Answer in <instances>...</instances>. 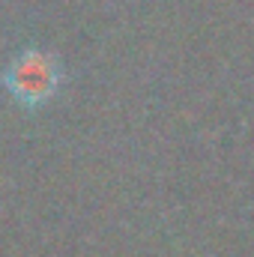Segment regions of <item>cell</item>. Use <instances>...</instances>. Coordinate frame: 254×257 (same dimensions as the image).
I'll return each mask as SVG.
<instances>
[{"mask_svg": "<svg viewBox=\"0 0 254 257\" xmlns=\"http://www.w3.org/2000/svg\"><path fill=\"white\" fill-rule=\"evenodd\" d=\"M57 84V72L51 60L39 57V54H27L9 72V87L21 102H42L45 96H51Z\"/></svg>", "mask_w": 254, "mask_h": 257, "instance_id": "1", "label": "cell"}]
</instances>
